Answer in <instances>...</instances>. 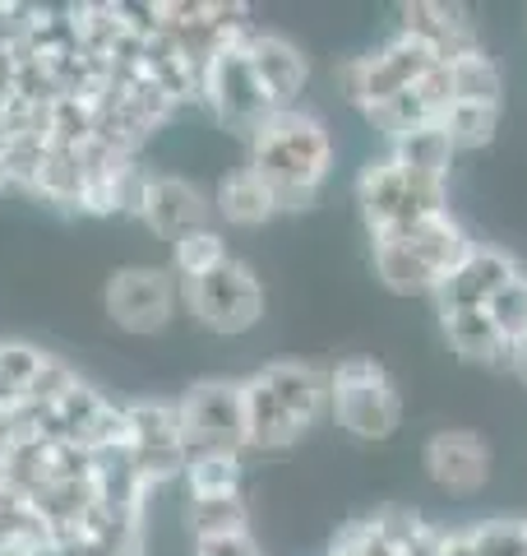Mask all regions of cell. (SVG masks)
<instances>
[{
	"mask_svg": "<svg viewBox=\"0 0 527 556\" xmlns=\"http://www.w3.org/2000/svg\"><path fill=\"white\" fill-rule=\"evenodd\" d=\"M250 167L273 186L283 214L310 208L333 172V135L314 112L283 108L250 135Z\"/></svg>",
	"mask_w": 527,
	"mask_h": 556,
	"instance_id": "cell-1",
	"label": "cell"
},
{
	"mask_svg": "<svg viewBox=\"0 0 527 556\" xmlns=\"http://www.w3.org/2000/svg\"><path fill=\"white\" fill-rule=\"evenodd\" d=\"M472 247L477 241L445 208V214L412 223L408 232L371 241V260H375V278L398 298H435V288L463 265Z\"/></svg>",
	"mask_w": 527,
	"mask_h": 556,
	"instance_id": "cell-2",
	"label": "cell"
},
{
	"mask_svg": "<svg viewBox=\"0 0 527 556\" xmlns=\"http://www.w3.org/2000/svg\"><path fill=\"white\" fill-rule=\"evenodd\" d=\"M357 204H361L365 232H371V241H380V237L408 232L412 223L430 218V214H445L449 208V181L416 177V172L398 167L389 153H384V159H371L361 167Z\"/></svg>",
	"mask_w": 527,
	"mask_h": 556,
	"instance_id": "cell-3",
	"label": "cell"
},
{
	"mask_svg": "<svg viewBox=\"0 0 527 556\" xmlns=\"http://www.w3.org/2000/svg\"><path fill=\"white\" fill-rule=\"evenodd\" d=\"M329 417L357 441H389L402 427V399L375 357H343L329 371Z\"/></svg>",
	"mask_w": 527,
	"mask_h": 556,
	"instance_id": "cell-4",
	"label": "cell"
},
{
	"mask_svg": "<svg viewBox=\"0 0 527 556\" xmlns=\"http://www.w3.org/2000/svg\"><path fill=\"white\" fill-rule=\"evenodd\" d=\"M181 311L208 334H245L264 320V283L245 260H227L214 274L181 283Z\"/></svg>",
	"mask_w": 527,
	"mask_h": 556,
	"instance_id": "cell-5",
	"label": "cell"
},
{
	"mask_svg": "<svg viewBox=\"0 0 527 556\" xmlns=\"http://www.w3.org/2000/svg\"><path fill=\"white\" fill-rule=\"evenodd\" d=\"M102 311L134 339L163 334L181 311V278L171 274V265H120L102 288Z\"/></svg>",
	"mask_w": 527,
	"mask_h": 556,
	"instance_id": "cell-6",
	"label": "cell"
},
{
	"mask_svg": "<svg viewBox=\"0 0 527 556\" xmlns=\"http://www.w3.org/2000/svg\"><path fill=\"white\" fill-rule=\"evenodd\" d=\"M126 417H130V450H126L130 473L149 492H163L167 482H181L190 450L181 437V417H176V399H130Z\"/></svg>",
	"mask_w": 527,
	"mask_h": 556,
	"instance_id": "cell-7",
	"label": "cell"
},
{
	"mask_svg": "<svg viewBox=\"0 0 527 556\" xmlns=\"http://www.w3.org/2000/svg\"><path fill=\"white\" fill-rule=\"evenodd\" d=\"M241 42L236 47H222V51H214V56L204 61L200 102L214 112V121H218L222 130L250 139L278 108L269 102V93H264V84H259L255 65H250V56H245Z\"/></svg>",
	"mask_w": 527,
	"mask_h": 556,
	"instance_id": "cell-8",
	"label": "cell"
},
{
	"mask_svg": "<svg viewBox=\"0 0 527 556\" xmlns=\"http://www.w3.org/2000/svg\"><path fill=\"white\" fill-rule=\"evenodd\" d=\"M430 70H439V61L430 56V51L421 42H412V38H402V33H394L384 47L365 51V56H351L338 70V84H343L347 102H357L361 112H375L389 98L408 93L412 84H421Z\"/></svg>",
	"mask_w": 527,
	"mask_h": 556,
	"instance_id": "cell-9",
	"label": "cell"
},
{
	"mask_svg": "<svg viewBox=\"0 0 527 556\" xmlns=\"http://www.w3.org/2000/svg\"><path fill=\"white\" fill-rule=\"evenodd\" d=\"M176 417H181V437L190 455H204V450H245L241 380H227V376L195 380V386L176 399Z\"/></svg>",
	"mask_w": 527,
	"mask_h": 556,
	"instance_id": "cell-10",
	"label": "cell"
},
{
	"mask_svg": "<svg viewBox=\"0 0 527 556\" xmlns=\"http://www.w3.org/2000/svg\"><path fill=\"white\" fill-rule=\"evenodd\" d=\"M139 223H144L157 241H181L200 228H214V195L185 177L153 172L144 204H139Z\"/></svg>",
	"mask_w": 527,
	"mask_h": 556,
	"instance_id": "cell-11",
	"label": "cell"
},
{
	"mask_svg": "<svg viewBox=\"0 0 527 556\" xmlns=\"http://www.w3.org/2000/svg\"><path fill=\"white\" fill-rule=\"evenodd\" d=\"M421 464H426V473H430V482L439 486V492L472 496V492H481L486 478H490V445L477 437V431L445 427L426 441Z\"/></svg>",
	"mask_w": 527,
	"mask_h": 556,
	"instance_id": "cell-12",
	"label": "cell"
},
{
	"mask_svg": "<svg viewBox=\"0 0 527 556\" xmlns=\"http://www.w3.org/2000/svg\"><path fill=\"white\" fill-rule=\"evenodd\" d=\"M245 56H250L255 65V75L264 84V93H269V102L278 112L283 108H296V98L306 93V84H310V56L301 47H296L287 33H273V28H250L245 33Z\"/></svg>",
	"mask_w": 527,
	"mask_h": 556,
	"instance_id": "cell-13",
	"label": "cell"
},
{
	"mask_svg": "<svg viewBox=\"0 0 527 556\" xmlns=\"http://www.w3.org/2000/svg\"><path fill=\"white\" fill-rule=\"evenodd\" d=\"M398 20H402V38H412L430 51L439 65L467 56V51H481V38L472 28L467 10L459 5H439V0H412V5H398Z\"/></svg>",
	"mask_w": 527,
	"mask_h": 556,
	"instance_id": "cell-14",
	"label": "cell"
},
{
	"mask_svg": "<svg viewBox=\"0 0 527 556\" xmlns=\"http://www.w3.org/2000/svg\"><path fill=\"white\" fill-rule=\"evenodd\" d=\"M518 274L523 269H518V260L509 255V251H500V247H472L463 265L435 288V306L439 311L486 306L509 283V278H518Z\"/></svg>",
	"mask_w": 527,
	"mask_h": 556,
	"instance_id": "cell-15",
	"label": "cell"
},
{
	"mask_svg": "<svg viewBox=\"0 0 527 556\" xmlns=\"http://www.w3.org/2000/svg\"><path fill=\"white\" fill-rule=\"evenodd\" d=\"M449 102H453V93H449V70L439 65L421 84H412L408 93H398V98L384 102V108L365 112V121H371L380 135L394 139V135H408V130H421V126H439V116H445Z\"/></svg>",
	"mask_w": 527,
	"mask_h": 556,
	"instance_id": "cell-16",
	"label": "cell"
},
{
	"mask_svg": "<svg viewBox=\"0 0 527 556\" xmlns=\"http://www.w3.org/2000/svg\"><path fill=\"white\" fill-rule=\"evenodd\" d=\"M278 214H283V204H278L273 186L264 181L250 163L232 167L214 186V218H222L227 228H264V223H273Z\"/></svg>",
	"mask_w": 527,
	"mask_h": 556,
	"instance_id": "cell-17",
	"label": "cell"
},
{
	"mask_svg": "<svg viewBox=\"0 0 527 556\" xmlns=\"http://www.w3.org/2000/svg\"><path fill=\"white\" fill-rule=\"evenodd\" d=\"M241 404H245V450H264V455H278V450H292L306 437V427L278 404L273 390L264 386L259 376L241 380Z\"/></svg>",
	"mask_w": 527,
	"mask_h": 556,
	"instance_id": "cell-18",
	"label": "cell"
},
{
	"mask_svg": "<svg viewBox=\"0 0 527 556\" xmlns=\"http://www.w3.org/2000/svg\"><path fill=\"white\" fill-rule=\"evenodd\" d=\"M255 376L273 390V399L306 431L329 413V371L310 367V362H269V367H259Z\"/></svg>",
	"mask_w": 527,
	"mask_h": 556,
	"instance_id": "cell-19",
	"label": "cell"
},
{
	"mask_svg": "<svg viewBox=\"0 0 527 556\" xmlns=\"http://www.w3.org/2000/svg\"><path fill=\"white\" fill-rule=\"evenodd\" d=\"M439 329H445L449 348L463 362H481V367H509V343L496 329L486 306H463V311H439Z\"/></svg>",
	"mask_w": 527,
	"mask_h": 556,
	"instance_id": "cell-20",
	"label": "cell"
},
{
	"mask_svg": "<svg viewBox=\"0 0 527 556\" xmlns=\"http://www.w3.org/2000/svg\"><path fill=\"white\" fill-rule=\"evenodd\" d=\"M389 159L398 167L416 172V177H430V181H449V163H453V144L439 126H421L408 135H394L389 139Z\"/></svg>",
	"mask_w": 527,
	"mask_h": 556,
	"instance_id": "cell-21",
	"label": "cell"
},
{
	"mask_svg": "<svg viewBox=\"0 0 527 556\" xmlns=\"http://www.w3.org/2000/svg\"><path fill=\"white\" fill-rule=\"evenodd\" d=\"M185 529H190V543L250 533V506H245L241 492L236 496H185Z\"/></svg>",
	"mask_w": 527,
	"mask_h": 556,
	"instance_id": "cell-22",
	"label": "cell"
},
{
	"mask_svg": "<svg viewBox=\"0 0 527 556\" xmlns=\"http://www.w3.org/2000/svg\"><path fill=\"white\" fill-rule=\"evenodd\" d=\"M245 478L241 450H204L185 459V492L190 496H236Z\"/></svg>",
	"mask_w": 527,
	"mask_h": 556,
	"instance_id": "cell-23",
	"label": "cell"
},
{
	"mask_svg": "<svg viewBox=\"0 0 527 556\" xmlns=\"http://www.w3.org/2000/svg\"><path fill=\"white\" fill-rule=\"evenodd\" d=\"M449 93L453 102H490V108H500V93H504V75L500 65L481 51H467V56L449 61Z\"/></svg>",
	"mask_w": 527,
	"mask_h": 556,
	"instance_id": "cell-24",
	"label": "cell"
},
{
	"mask_svg": "<svg viewBox=\"0 0 527 556\" xmlns=\"http://www.w3.org/2000/svg\"><path fill=\"white\" fill-rule=\"evenodd\" d=\"M439 130L449 135L453 153L486 149L500 130V108H490V102H449L445 116H439Z\"/></svg>",
	"mask_w": 527,
	"mask_h": 556,
	"instance_id": "cell-25",
	"label": "cell"
},
{
	"mask_svg": "<svg viewBox=\"0 0 527 556\" xmlns=\"http://www.w3.org/2000/svg\"><path fill=\"white\" fill-rule=\"evenodd\" d=\"M227 260H232V251H227V237L218 228H200L181 241H171V274L181 278V283L214 274L218 265H227Z\"/></svg>",
	"mask_w": 527,
	"mask_h": 556,
	"instance_id": "cell-26",
	"label": "cell"
},
{
	"mask_svg": "<svg viewBox=\"0 0 527 556\" xmlns=\"http://www.w3.org/2000/svg\"><path fill=\"white\" fill-rule=\"evenodd\" d=\"M47 348L33 339H0V394L24 404L28 386L38 380V371L47 367Z\"/></svg>",
	"mask_w": 527,
	"mask_h": 556,
	"instance_id": "cell-27",
	"label": "cell"
},
{
	"mask_svg": "<svg viewBox=\"0 0 527 556\" xmlns=\"http://www.w3.org/2000/svg\"><path fill=\"white\" fill-rule=\"evenodd\" d=\"M486 311H490V320H496V329L504 334L509 353H514V348L527 339V274L509 278L496 298L486 302Z\"/></svg>",
	"mask_w": 527,
	"mask_h": 556,
	"instance_id": "cell-28",
	"label": "cell"
},
{
	"mask_svg": "<svg viewBox=\"0 0 527 556\" xmlns=\"http://www.w3.org/2000/svg\"><path fill=\"white\" fill-rule=\"evenodd\" d=\"M467 529L477 556H527V519H481Z\"/></svg>",
	"mask_w": 527,
	"mask_h": 556,
	"instance_id": "cell-29",
	"label": "cell"
},
{
	"mask_svg": "<svg viewBox=\"0 0 527 556\" xmlns=\"http://www.w3.org/2000/svg\"><path fill=\"white\" fill-rule=\"evenodd\" d=\"M371 519H375V529H380L384 538H389L394 547H408L412 538H416V529L426 525V519H421L416 510H408V506H380Z\"/></svg>",
	"mask_w": 527,
	"mask_h": 556,
	"instance_id": "cell-30",
	"label": "cell"
},
{
	"mask_svg": "<svg viewBox=\"0 0 527 556\" xmlns=\"http://www.w3.org/2000/svg\"><path fill=\"white\" fill-rule=\"evenodd\" d=\"M190 556H264L255 543V533H236V538H200L190 543Z\"/></svg>",
	"mask_w": 527,
	"mask_h": 556,
	"instance_id": "cell-31",
	"label": "cell"
},
{
	"mask_svg": "<svg viewBox=\"0 0 527 556\" xmlns=\"http://www.w3.org/2000/svg\"><path fill=\"white\" fill-rule=\"evenodd\" d=\"M445 556H477L472 529H445Z\"/></svg>",
	"mask_w": 527,
	"mask_h": 556,
	"instance_id": "cell-32",
	"label": "cell"
},
{
	"mask_svg": "<svg viewBox=\"0 0 527 556\" xmlns=\"http://www.w3.org/2000/svg\"><path fill=\"white\" fill-rule=\"evenodd\" d=\"M509 371H514V376L523 380V386H527V339L514 348V353H509Z\"/></svg>",
	"mask_w": 527,
	"mask_h": 556,
	"instance_id": "cell-33",
	"label": "cell"
},
{
	"mask_svg": "<svg viewBox=\"0 0 527 556\" xmlns=\"http://www.w3.org/2000/svg\"><path fill=\"white\" fill-rule=\"evenodd\" d=\"M0 556H42V552H33L24 543H0Z\"/></svg>",
	"mask_w": 527,
	"mask_h": 556,
	"instance_id": "cell-34",
	"label": "cell"
}]
</instances>
